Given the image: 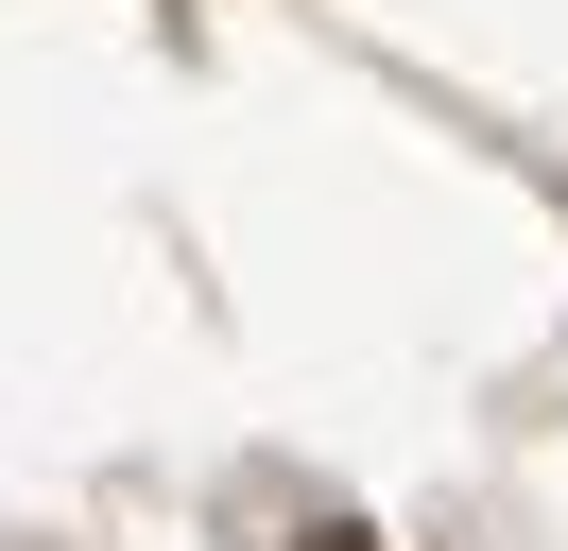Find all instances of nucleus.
<instances>
[{
  "label": "nucleus",
  "instance_id": "nucleus-1",
  "mask_svg": "<svg viewBox=\"0 0 568 551\" xmlns=\"http://www.w3.org/2000/svg\"><path fill=\"white\" fill-rule=\"evenodd\" d=\"M293 551H379V534H345V517H327V534H293Z\"/></svg>",
  "mask_w": 568,
  "mask_h": 551
}]
</instances>
